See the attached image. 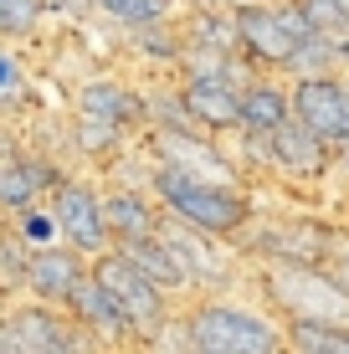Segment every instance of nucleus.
I'll list each match as a JSON object with an SVG mask.
<instances>
[{"instance_id": "f257e3e1", "label": "nucleus", "mask_w": 349, "mask_h": 354, "mask_svg": "<svg viewBox=\"0 0 349 354\" xmlns=\"http://www.w3.org/2000/svg\"><path fill=\"white\" fill-rule=\"evenodd\" d=\"M180 339L211 354H283L287 324L267 303L257 308V303L226 298V292H200L180 308Z\"/></svg>"}, {"instance_id": "f03ea898", "label": "nucleus", "mask_w": 349, "mask_h": 354, "mask_svg": "<svg viewBox=\"0 0 349 354\" xmlns=\"http://www.w3.org/2000/svg\"><path fill=\"white\" fill-rule=\"evenodd\" d=\"M149 190L160 195L164 216L185 226H200L211 236H242L257 221V201H252L247 185H232V180H200L190 169H175V165H154L149 160Z\"/></svg>"}, {"instance_id": "7ed1b4c3", "label": "nucleus", "mask_w": 349, "mask_h": 354, "mask_svg": "<svg viewBox=\"0 0 349 354\" xmlns=\"http://www.w3.org/2000/svg\"><path fill=\"white\" fill-rule=\"evenodd\" d=\"M257 298L283 324H339L349 328V283L329 262H267Z\"/></svg>"}, {"instance_id": "20e7f679", "label": "nucleus", "mask_w": 349, "mask_h": 354, "mask_svg": "<svg viewBox=\"0 0 349 354\" xmlns=\"http://www.w3.org/2000/svg\"><path fill=\"white\" fill-rule=\"evenodd\" d=\"M93 272L103 277V288L113 292L118 308L129 313V324H134V334H139V349H164L175 339L180 298H170L124 247H108L103 257H93Z\"/></svg>"}, {"instance_id": "39448f33", "label": "nucleus", "mask_w": 349, "mask_h": 354, "mask_svg": "<svg viewBox=\"0 0 349 354\" xmlns=\"http://www.w3.org/2000/svg\"><path fill=\"white\" fill-rule=\"evenodd\" d=\"M0 354H103V349L67 308L16 298L6 303V319H0Z\"/></svg>"}, {"instance_id": "423d86ee", "label": "nucleus", "mask_w": 349, "mask_h": 354, "mask_svg": "<svg viewBox=\"0 0 349 354\" xmlns=\"http://www.w3.org/2000/svg\"><path fill=\"white\" fill-rule=\"evenodd\" d=\"M236 26H242V52L262 72H287L293 57L303 52V41L314 36V26L303 21L298 0H247L236 6Z\"/></svg>"}, {"instance_id": "0eeeda50", "label": "nucleus", "mask_w": 349, "mask_h": 354, "mask_svg": "<svg viewBox=\"0 0 349 354\" xmlns=\"http://www.w3.org/2000/svg\"><path fill=\"white\" fill-rule=\"evenodd\" d=\"M103 185L88 175H67L62 185L52 190V216L57 226H62V241L67 247H77L82 257H103L108 247H113V231H108V205H103Z\"/></svg>"}, {"instance_id": "6e6552de", "label": "nucleus", "mask_w": 349, "mask_h": 354, "mask_svg": "<svg viewBox=\"0 0 349 354\" xmlns=\"http://www.w3.org/2000/svg\"><path fill=\"white\" fill-rule=\"evenodd\" d=\"M149 160L190 169V175H200V180L247 185V169L236 160H226L221 144H216V133H206V129H149Z\"/></svg>"}, {"instance_id": "1a4fd4ad", "label": "nucleus", "mask_w": 349, "mask_h": 354, "mask_svg": "<svg viewBox=\"0 0 349 354\" xmlns=\"http://www.w3.org/2000/svg\"><path fill=\"white\" fill-rule=\"evenodd\" d=\"M62 169L46 149H21L16 139H6V160H0V205L6 216L26 211V205H46L52 190L62 185Z\"/></svg>"}, {"instance_id": "9d476101", "label": "nucleus", "mask_w": 349, "mask_h": 354, "mask_svg": "<svg viewBox=\"0 0 349 354\" xmlns=\"http://www.w3.org/2000/svg\"><path fill=\"white\" fill-rule=\"evenodd\" d=\"M67 313H72L82 328H88L93 339H98L103 354H129V349H139L134 324H129V313L118 308V298L103 288L98 272H88V277L77 283V292L67 298Z\"/></svg>"}, {"instance_id": "9b49d317", "label": "nucleus", "mask_w": 349, "mask_h": 354, "mask_svg": "<svg viewBox=\"0 0 349 354\" xmlns=\"http://www.w3.org/2000/svg\"><path fill=\"white\" fill-rule=\"evenodd\" d=\"M72 118L93 124V129L134 133V129H144V93L124 77H93L72 93Z\"/></svg>"}, {"instance_id": "f8f14e48", "label": "nucleus", "mask_w": 349, "mask_h": 354, "mask_svg": "<svg viewBox=\"0 0 349 354\" xmlns=\"http://www.w3.org/2000/svg\"><path fill=\"white\" fill-rule=\"evenodd\" d=\"M293 113L323 144H349V72L334 77H293Z\"/></svg>"}, {"instance_id": "ddd939ff", "label": "nucleus", "mask_w": 349, "mask_h": 354, "mask_svg": "<svg viewBox=\"0 0 349 354\" xmlns=\"http://www.w3.org/2000/svg\"><path fill=\"white\" fill-rule=\"evenodd\" d=\"M160 236L170 241V252L180 257L190 288H196V298H200V292H226V288L236 283L232 267H226V257H221V241H226V236H211V231L185 226V221H175V216H164Z\"/></svg>"}, {"instance_id": "4468645a", "label": "nucleus", "mask_w": 349, "mask_h": 354, "mask_svg": "<svg viewBox=\"0 0 349 354\" xmlns=\"http://www.w3.org/2000/svg\"><path fill=\"white\" fill-rule=\"evenodd\" d=\"M267 169L283 180H298V185H314L334 169V144H323L303 118H287L278 133H267Z\"/></svg>"}, {"instance_id": "2eb2a0df", "label": "nucleus", "mask_w": 349, "mask_h": 354, "mask_svg": "<svg viewBox=\"0 0 349 354\" xmlns=\"http://www.w3.org/2000/svg\"><path fill=\"white\" fill-rule=\"evenodd\" d=\"M88 272H93V257H82L77 247H67V241H57V247H41V252H31L26 298L67 308V298L77 292V283H82Z\"/></svg>"}, {"instance_id": "dca6fc26", "label": "nucleus", "mask_w": 349, "mask_h": 354, "mask_svg": "<svg viewBox=\"0 0 349 354\" xmlns=\"http://www.w3.org/2000/svg\"><path fill=\"white\" fill-rule=\"evenodd\" d=\"M103 205H108L113 247L149 241V236H160V226H164V205H160V195H154L149 185H129V180H124V185H108Z\"/></svg>"}, {"instance_id": "f3484780", "label": "nucleus", "mask_w": 349, "mask_h": 354, "mask_svg": "<svg viewBox=\"0 0 349 354\" xmlns=\"http://www.w3.org/2000/svg\"><path fill=\"white\" fill-rule=\"evenodd\" d=\"M180 93H185V108L196 113V124L206 133H236L242 129V93L236 82H221V77H180Z\"/></svg>"}, {"instance_id": "a211bd4d", "label": "nucleus", "mask_w": 349, "mask_h": 354, "mask_svg": "<svg viewBox=\"0 0 349 354\" xmlns=\"http://www.w3.org/2000/svg\"><path fill=\"white\" fill-rule=\"evenodd\" d=\"M287 118H293V77L287 82H278V77H267L262 72L257 82L242 93V129L236 133H278Z\"/></svg>"}, {"instance_id": "6ab92c4d", "label": "nucleus", "mask_w": 349, "mask_h": 354, "mask_svg": "<svg viewBox=\"0 0 349 354\" xmlns=\"http://www.w3.org/2000/svg\"><path fill=\"white\" fill-rule=\"evenodd\" d=\"M129 257H134L144 272L154 277V283H160L164 292H170V298H180V303H190L196 298V288H190V277H185V267H180V257L170 252V241L164 236H149V241H134V247H124Z\"/></svg>"}, {"instance_id": "aec40b11", "label": "nucleus", "mask_w": 349, "mask_h": 354, "mask_svg": "<svg viewBox=\"0 0 349 354\" xmlns=\"http://www.w3.org/2000/svg\"><path fill=\"white\" fill-rule=\"evenodd\" d=\"M185 46H206V52H242V26L236 10L226 6H200L185 21Z\"/></svg>"}, {"instance_id": "412c9836", "label": "nucleus", "mask_w": 349, "mask_h": 354, "mask_svg": "<svg viewBox=\"0 0 349 354\" xmlns=\"http://www.w3.org/2000/svg\"><path fill=\"white\" fill-rule=\"evenodd\" d=\"M129 46H134V57H144V62H154V67H175V72H180V62H185V26L154 21V26L129 31Z\"/></svg>"}, {"instance_id": "4be33fe9", "label": "nucleus", "mask_w": 349, "mask_h": 354, "mask_svg": "<svg viewBox=\"0 0 349 354\" xmlns=\"http://www.w3.org/2000/svg\"><path fill=\"white\" fill-rule=\"evenodd\" d=\"M144 129H200V124L185 108L180 88H154V93H144Z\"/></svg>"}, {"instance_id": "5701e85b", "label": "nucleus", "mask_w": 349, "mask_h": 354, "mask_svg": "<svg viewBox=\"0 0 349 354\" xmlns=\"http://www.w3.org/2000/svg\"><path fill=\"white\" fill-rule=\"evenodd\" d=\"M293 354H349V328L339 324H287Z\"/></svg>"}, {"instance_id": "b1692460", "label": "nucleus", "mask_w": 349, "mask_h": 354, "mask_svg": "<svg viewBox=\"0 0 349 354\" xmlns=\"http://www.w3.org/2000/svg\"><path fill=\"white\" fill-rule=\"evenodd\" d=\"M46 6H52V0H0V36H6V46L31 41V36L41 31Z\"/></svg>"}, {"instance_id": "393cba45", "label": "nucleus", "mask_w": 349, "mask_h": 354, "mask_svg": "<svg viewBox=\"0 0 349 354\" xmlns=\"http://www.w3.org/2000/svg\"><path fill=\"white\" fill-rule=\"evenodd\" d=\"M26 272H31V247L16 236V231H6V236H0V283H6V303L26 298Z\"/></svg>"}, {"instance_id": "a878e982", "label": "nucleus", "mask_w": 349, "mask_h": 354, "mask_svg": "<svg viewBox=\"0 0 349 354\" xmlns=\"http://www.w3.org/2000/svg\"><path fill=\"white\" fill-rule=\"evenodd\" d=\"M10 231H16L31 252L57 247V241H62V226H57L52 205H26V211H16V216H10Z\"/></svg>"}, {"instance_id": "bb28decb", "label": "nucleus", "mask_w": 349, "mask_h": 354, "mask_svg": "<svg viewBox=\"0 0 349 354\" xmlns=\"http://www.w3.org/2000/svg\"><path fill=\"white\" fill-rule=\"evenodd\" d=\"M175 0H103V16L124 31H139V26H154V21H170Z\"/></svg>"}, {"instance_id": "cd10ccee", "label": "nucleus", "mask_w": 349, "mask_h": 354, "mask_svg": "<svg viewBox=\"0 0 349 354\" xmlns=\"http://www.w3.org/2000/svg\"><path fill=\"white\" fill-rule=\"evenodd\" d=\"M21 103H26V72H21L16 46H6V52H0V113L16 118Z\"/></svg>"}, {"instance_id": "c85d7f7f", "label": "nucleus", "mask_w": 349, "mask_h": 354, "mask_svg": "<svg viewBox=\"0 0 349 354\" xmlns=\"http://www.w3.org/2000/svg\"><path fill=\"white\" fill-rule=\"evenodd\" d=\"M303 21L314 31H329V36H349V16L339 10V0H298Z\"/></svg>"}, {"instance_id": "c756f323", "label": "nucleus", "mask_w": 349, "mask_h": 354, "mask_svg": "<svg viewBox=\"0 0 349 354\" xmlns=\"http://www.w3.org/2000/svg\"><path fill=\"white\" fill-rule=\"evenodd\" d=\"M329 267L349 283V231H334V241H329Z\"/></svg>"}, {"instance_id": "7c9ffc66", "label": "nucleus", "mask_w": 349, "mask_h": 354, "mask_svg": "<svg viewBox=\"0 0 349 354\" xmlns=\"http://www.w3.org/2000/svg\"><path fill=\"white\" fill-rule=\"evenodd\" d=\"M57 10H67L72 21H88V16H103V0H57Z\"/></svg>"}, {"instance_id": "2f4dec72", "label": "nucleus", "mask_w": 349, "mask_h": 354, "mask_svg": "<svg viewBox=\"0 0 349 354\" xmlns=\"http://www.w3.org/2000/svg\"><path fill=\"white\" fill-rule=\"evenodd\" d=\"M334 175L349 180V144H339V149H334Z\"/></svg>"}, {"instance_id": "473e14b6", "label": "nucleus", "mask_w": 349, "mask_h": 354, "mask_svg": "<svg viewBox=\"0 0 349 354\" xmlns=\"http://www.w3.org/2000/svg\"><path fill=\"white\" fill-rule=\"evenodd\" d=\"M180 354H211V349H190V344H185V349H180Z\"/></svg>"}, {"instance_id": "72a5a7b5", "label": "nucleus", "mask_w": 349, "mask_h": 354, "mask_svg": "<svg viewBox=\"0 0 349 354\" xmlns=\"http://www.w3.org/2000/svg\"><path fill=\"white\" fill-rule=\"evenodd\" d=\"M339 10H344V16H349V0H339Z\"/></svg>"}, {"instance_id": "f704fd0d", "label": "nucleus", "mask_w": 349, "mask_h": 354, "mask_svg": "<svg viewBox=\"0 0 349 354\" xmlns=\"http://www.w3.org/2000/svg\"><path fill=\"white\" fill-rule=\"evenodd\" d=\"M52 6H57V0H52Z\"/></svg>"}, {"instance_id": "c9c22d12", "label": "nucleus", "mask_w": 349, "mask_h": 354, "mask_svg": "<svg viewBox=\"0 0 349 354\" xmlns=\"http://www.w3.org/2000/svg\"><path fill=\"white\" fill-rule=\"evenodd\" d=\"M129 354H134V349H129Z\"/></svg>"}]
</instances>
